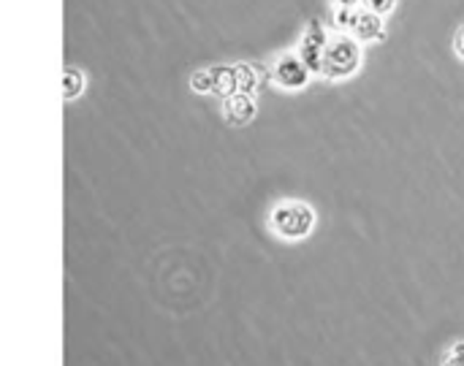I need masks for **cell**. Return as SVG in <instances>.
<instances>
[{"mask_svg": "<svg viewBox=\"0 0 464 366\" xmlns=\"http://www.w3.org/2000/svg\"><path fill=\"white\" fill-rule=\"evenodd\" d=\"M454 52H457V57L464 60V24L457 30V35H454Z\"/></svg>", "mask_w": 464, "mask_h": 366, "instance_id": "cell-9", "label": "cell"}, {"mask_svg": "<svg viewBox=\"0 0 464 366\" xmlns=\"http://www.w3.org/2000/svg\"><path fill=\"white\" fill-rule=\"evenodd\" d=\"M223 114L231 125H247L256 117V101L247 92H234L223 103Z\"/></svg>", "mask_w": 464, "mask_h": 366, "instance_id": "cell-4", "label": "cell"}, {"mask_svg": "<svg viewBox=\"0 0 464 366\" xmlns=\"http://www.w3.org/2000/svg\"><path fill=\"white\" fill-rule=\"evenodd\" d=\"M364 3H367V11H375L381 16H386L397 8V0H364Z\"/></svg>", "mask_w": 464, "mask_h": 366, "instance_id": "cell-8", "label": "cell"}, {"mask_svg": "<svg viewBox=\"0 0 464 366\" xmlns=\"http://www.w3.org/2000/svg\"><path fill=\"white\" fill-rule=\"evenodd\" d=\"M334 5H337V8H351V11H353V8L359 5V0H334Z\"/></svg>", "mask_w": 464, "mask_h": 366, "instance_id": "cell-10", "label": "cell"}, {"mask_svg": "<svg viewBox=\"0 0 464 366\" xmlns=\"http://www.w3.org/2000/svg\"><path fill=\"white\" fill-rule=\"evenodd\" d=\"M362 65V46L359 38L351 35H334L329 43H324L321 52V73L326 79H348Z\"/></svg>", "mask_w": 464, "mask_h": 366, "instance_id": "cell-2", "label": "cell"}, {"mask_svg": "<svg viewBox=\"0 0 464 366\" xmlns=\"http://www.w3.org/2000/svg\"><path fill=\"white\" fill-rule=\"evenodd\" d=\"M443 366H464V342H457L443 356Z\"/></svg>", "mask_w": 464, "mask_h": 366, "instance_id": "cell-7", "label": "cell"}, {"mask_svg": "<svg viewBox=\"0 0 464 366\" xmlns=\"http://www.w3.org/2000/svg\"><path fill=\"white\" fill-rule=\"evenodd\" d=\"M272 76L277 84H283L285 90H299L307 84L310 71H307V60H302L299 54H283L275 60Z\"/></svg>", "mask_w": 464, "mask_h": 366, "instance_id": "cell-3", "label": "cell"}, {"mask_svg": "<svg viewBox=\"0 0 464 366\" xmlns=\"http://www.w3.org/2000/svg\"><path fill=\"white\" fill-rule=\"evenodd\" d=\"M269 228L283 242H302L315 228V209L304 201H280L269 212Z\"/></svg>", "mask_w": 464, "mask_h": 366, "instance_id": "cell-1", "label": "cell"}, {"mask_svg": "<svg viewBox=\"0 0 464 366\" xmlns=\"http://www.w3.org/2000/svg\"><path fill=\"white\" fill-rule=\"evenodd\" d=\"M351 30H353V35L359 41H370L372 43V41H381L386 35V22L375 11H362V14H356V22H353Z\"/></svg>", "mask_w": 464, "mask_h": 366, "instance_id": "cell-5", "label": "cell"}, {"mask_svg": "<svg viewBox=\"0 0 464 366\" xmlns=\"http://www.w3.org/2000/svg\"><path fill=\"white\" fill-rule=\"evenodd\" d=\"M82 90H84V73L76 71V68H68L65 76H63V95H65V101L79 98Z\"/></svg>", "mask_w": 464, "mask_h": 366, "instance_id": "cell-6", "label": "cell"}]
</instances>
